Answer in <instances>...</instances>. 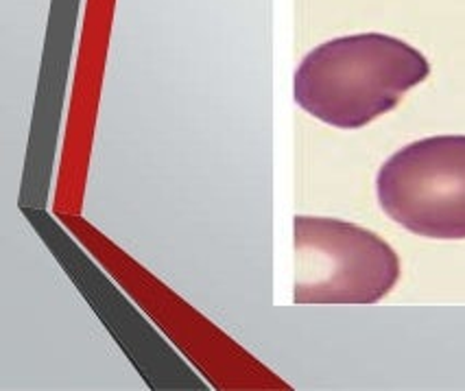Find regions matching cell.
Masks as SVG:
<instances>
[{
    "mask_svg": "<svg viewBox=\"0 0 465 391\" xmlns=\"http://www.w3.org/2000/svg\"><path fill=\"white\" fill-rule=\"evenodd\" d=\"M378 204L389 219L418 236L465 238V135L411 143L382 165Z\"/></svg>",
    "mask_w": 465,
    "mask_h": 391,
    "instance_id": "cell-3",
    "label": "cell"
},
{
    "mask_svg": "<svg viewBox=\"0 0 465 391\" xmlns=\"http://www.w3.org/2000/svg\"><path fill=\"white\" fill-rule=\"evenodd\" d=\"M430 75L418 48L382 34L345 35L312 48L293 77L302 110L339 129H359L391 112Z\"/></svg>",
    "mask_w": 465,
    "mask_h": 391,
    "instance_id": "cell-1",
    "label": "cell"
},
{
    "mask_svg": "<svg viewBox=\"0 0 465 391\" xmlns=\"http://www.w3.org/2000/svg\"><path fill=\"white\" fill-rule=\"evenodd\" d=\"M297 304H374L400 280L387 241L348 221L295 216Z\"/></svg>",
    "mask_w": 465,
    "mask_h": 391,
    "instance_id": "cell-2",
    "label": "cell"
}]
</instances>
